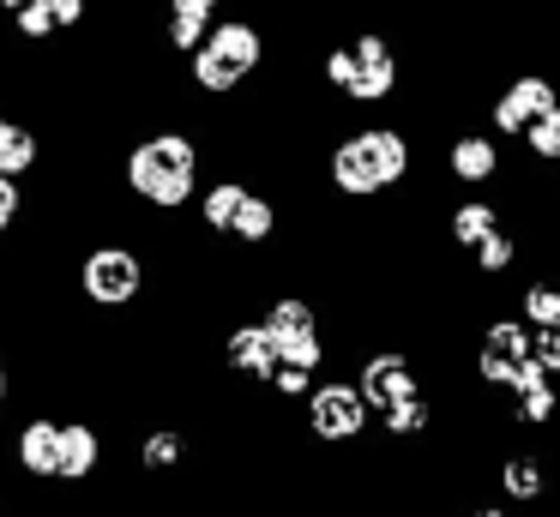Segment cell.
Here are the masks:
<instances>
[{"instance_id":"cell-1","label":"cell","mask_w":560,"mask_h":517,"mask_svg":"<svg viewBox=\"0 0 560 517\" xmlns=\"http://www.w3.org/2000/svg\"><path fill=\"white\" fill-rule=\"evenodd\" d=\"M199 180H206V144L199 127L187 120H158L121 151V199L158 223V216H182L194 204Z\"/></svg>"},{"instance_id":"cell-2","label":"cell","mask_w":560,"mask_h":517,"mask_svg":"<svg viewBox=\"0 0 560 517\" xmlns=\"http://www.w3.org/2000/svg\"><path fill=\"white\" fill-rule=\"evenodd\" d=\"M416 180V132L392 120L343 127L326 144V187L343 204H380L386 192H404Z\"/></svg>"},{"instance_id":"cell-3","label":"cell","mask_w":560,"mask_h":517,"mask_svg":"<svg viewBox=\"0 0 560 517\" xmlns=\"http://www.w3.org/2000/svg\"><path fill=\"white\" fill-rule=\"evenodd\" d=\"M271 60V36L259 19H247V12H235V19H211L206 36H199V48L182 60L187 67V91L194 96H211V103H235V96L247 91V84L266 72Z\"/></svg>"},{"instance_id":"cell-4","label":"cell","mask_w":560,"mask_h":517,"mask_svg":"<svg viewBox=\"0 0 560 517\" xmlns=\"http://www.w3.org/2000/svg\"><path fill=\"white\" fill-rule=\"evenodd\" d=\"M151 295V252L133 235H97L73 252V301L97 319H127Z\"/></svg>"},{"instance_id":"cell-5","label":"cell","mask_w":560,"mask_h":517,"mask_svg":"<svg viewBox=\"0 0 560 517\" xmlns=\"http://www.w3.org/2000/svg\"><path fill=\"white\" fill-rule=\"evenodd\" d=\"M319 84L326 96L338 103H355V108H380L404 91V48L392 43V31L368 24L355 36H338V43L319 55Z\"/></svg>"},{"instance_id":"cell-6","label":"cell","mask_w":560,"mask_h":517,"mask_svg":"<svg viewBox=\"0 0 560 517\" xmlns=\"http://www.w3.org/2000/svg\"><path fill=\"white\" fill-rule=\"evenodd\" d=\"M368 433H374V409L343 367H326L295 403V439L307 451H362Z\"/></svg>"},{"instance_id":"cell-7","label":"cell","mask_w":560,"mask_h":517,"mask_svg":"<svg viewBox=\"0 0 560 517\" xmlns=\"http://www.w3.org/2000/svg\"><path fill=\"white\" fill-rule=\"evenodd\" d=\"M488 487L506 505L542 517L548 505H560V451H542V445L506 439L488 451Z\"/></svg>"},{"instance_id":"cell-8","label":"cell","mask_w":560,"mask_h":517,"mask_svg":"<svg viewBox=\"0 0 560 517\" xmlns=\"http://www.w3.org/2000/svg\"><path fill=\"white\" fill-rule=\"evenodd\" d=\"M524 367H530V325H524L518 313H488V319L476 325L470 355H464V385L494 397V391H506Z\"/></svg>"},{"instance_id":"cell-9","label":"cell","mask_w":560,"mask_h":517,"mask_svg":"<svg viewBox=\"0 0 560 517\" xmlns=\"http://www.w3.org/2000/svg\"><path fill=\"white\" fill-rule=\"evenodd\" d=\"M350 379H355V391L368 397V409H386V403H404V397L428 391V367L416 361L410 343H398V337H392V343H368L362 355H355Z\"/></svg>"},{"instance_id":"cell-10","label":"cell","mask_w":560,"mask_h":517,"mask_svg":"<svg viewBox=\"0 0 560 517\" xmlns=\"http://www.w3.org/2000/svg\"><path fill=\"white\" fill-rule=\"evenodd\" d=\"M440 175L464 192H488L512 175L506 168V139L488 127H458L446 144H440Z\"/></svg>"},{"instance_id":"cell-11","label":"cell","mask_w":560,"mask_h":517,"mask_svg":"<svg viewBox=\"0 0 560 517\" xmlns=\"http://www.w3.org/2000/svg\"><path fill=\"white\" fill-rule=\"evenodd\" d=\"M555 103H560V79H555L548 67L506 72V79L494 84V96H488V132H500V139H518V132L530 127L536 115H548Z\"/></svg>"},{"instance_id":"cell-12","label":"cell","mask_w":560,"mask_h":517,"mask_svg":"<svg viewBox=\"0 0 560 517\" xmlns=\"http://www.w3.org/2000/svg\"><path fill=\"white\" fill-rule=\"evenodd\" d=\"M103 463H109V433H103V415L79 403L73 415H61V457H55V487L79 493L97 487Z\"/></svg>"},{"instance_id":"cell-13","label":"cell","mask_w":560,"mask_h":517,"mask_svg":"<svg viewBox=\"0 0 560 517\" xmlns=\"http://www.w3.org/2000/svg\"><path fill=\"white\" fill-rule=\"evenodd\" d=\"M271 361H278V349H271L266 325L230 313V319H223V331H218V361H211V367H218V379H242V385H254V391H259V379L271 373Z\"/></svg>"},{"instance_id":"cell-14","label":"cell","mask_w":560,"mask_h":517,"mask_svg":"<svg viewBox=\"0 0 560 517\" xmlns=\"http://www.w3.org/2000/svg\"><path fill=\"white\" fill-rule=\"evenodd\" d=\"M506 223V204L500 199H482V192H464V199L446 204V216H440V240H446L452 252H470L482 235H494V228Z\"/></svg>"},{"instance_id":"cell-15","label":"cell","mask_w":560,"mask_h":517,"mask_svg":"<svg viewBox=\"0 0 560 517\" xmlns=\"http://www.w3.org/2000/svg\"><path fill=\"white\" fill-rule=\"evenodd\" d=\"M0 175H13V180L43 175V132L25 115H13V108H0Z\"/></svg>"},{"instance_id":"cell-16","label":"cell","mask_w":560,"mask_h":517,"mask_svg":"<svg viewBox=\"0 0 560 517\" xmlns=\"http://www.w3.org/2000/svg\"><path fill=\"white\" fill-rule=\"evenodd\" d=\"M518 319L530 325H560V259H548L542 271H530L518 283Z\"/></svg>"},{"instance_id":"cell-17","label":"cell","mask_w":560,"mask_h":517,"mask_svg":"<svg viewBox=\"0 0 560 517\" xmlns=\"http://www.w3.org/2000/svg\"><path fill=\"white\" fill-rule=\"evenodd\" d=\"M31 223V180L0 175V240H13Z\"/></svg>"},{"instance_id":"cell-18","label":"cell","mask_w":560,"mask_h":517,"mask_svg":"<svg viewBox=\"0 0 560 517\" xmlns=\"http://www.w3.org/2000/svg\"><path fill=\"white\" fill-rule=\"evenodd\" d=\"M43 12H49V24L61 36H73V31H85V19H91V0H37Z\"/></svg>"},{"instance_id":"cell-19","label":"cell","mask_w":560,"mask_h":517,"mask_svg":"<svg viewBox=\"0 0 560 517\" xmlns=\"http://www.w3.org/2000/svg\"><path fill=\"white\" fill-rule=\"evenodd\" d=\"M530 355L548 379H560V325H536L530 331Z\"/></svg>"},{"instance_id":"cell-20","label":"cell","mask_w":560,"mask_h":517,"mask_svg":"<svg viewBox=\"0 0 560 517\" xmlns=\"http://www.w3.org/2000/svg\"><path fill=\"white\" fill-rule=\"evenodd\" d=\"M446 517H524L518 505H506L500 493H482V500H470V505H452Z\"/></svg>"},{"instance_id":"cell-21","label":"cell","mask_w":560,"mask_h":517,"mask_svg":"<svg viewBox=\"0 0 560 517\" xmlns=\"http://www.w3.org/2000/svg\"><path fill=\"white\" fill-rule=\"evenodd\" d=\"M163 12L170 19H199V24H211L223 12V0H163Z\"/></svg>"},{"instance_id":"cell-22","label":"cell","mask_w":560,"mask_h":517,"mask_svg":"<svg viewBox=\"0 0 560 517\" xmlns=\"http://www.w3.org/2000/svg\"><path fill=\"white\" fill-rule=\"evenodd\" d=\"M7 397H13V367H7V355H0V415H7Z\"/></svg>"}]
</instances>
